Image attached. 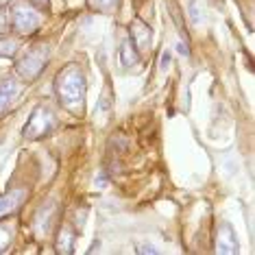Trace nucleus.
<instances>
[{
    "mask_svg": "<svg viewBox=\"0 0 255 255\" xmlns=\"http://www.w3.org/2000/svg\"><path fill=\"white\" fill-rule=\"evenodd\" d=\"M168 61H170V53H164V57H161V70H168Z\"/></svg>",
    "mask_w": 255,
    "mask_h": 255,
    "instance_id": "13",
    "label": "nucleus"
},
{
    "mask_svg": "<svg viewBox=\"0 0 255 255\" xmlns=\"http://www.w3.org/2000/svg\"><path fill=\"white\" fill-rule=\"evenodd\" d=\"M120 57H123V63L125 66H135L137 63V53H135V46H133L131 39H127L120 48Z\"/></svg>",
    "mask_w": 255,
    "mask_h": 255,
    "instance_id": "9",
    "label": "nucleus"
},
{
    "mask_svg": "<svg viewBox=\"0 0 255 255\" xmlns=\"http://www.w3.org/2000/svg\"><path fill=\"white\" fill-rule=\"evenodd\" d=\"M48 0H31V4H37V7H44Z\"/></svg>",
    "mask_w": 255,
    "mask_h": 255,
    "instance_id": "15",
    "label": "nucleus"
},
{
    "mask_svg": "<svg viewBox=\"0 0 255 255\" xmlns=\"http://www.w3.org/2000/svg\"><path fill=\"white\" fill-rule=\"evenodd\" d=\"M26 199V192L24 190H13V192L0 196V218L9 216V214H13L18 207L22 205V201Z\"/></svg>",
    "mask_w": 255,
    "mask_h": 255,
    "instance_id": "6",
    "label": "nucleus"
},
{
    "mask_svg": "<svg viewBox=\"0 0 255 255\" xmlns=\"http://www.w3.org/2000/svg\"><path fill=\"white\" fill-rule=\"evenodd\" d=\"M7 240H9L7 231H4V229H0V251H2V249L7 247Z\"/></svg>",
    "mask_w": 255,
    "mask_h": 255,
    "instance_id": "12",
    "label": "nucleus"
},
{
    "mask_svg": "<svg viewBox=\"0 0 255 255\" xmlns=\"http://www.w3.org/2000/svg\"><path fill=\"white\" fill-rule=\"evenodd\" d=\"M216 253H238V245H236V234L227 223H223L218 227V236H216Z\"/></svg>",
    "mask_w": 255,
    "mask_h": 255,
    "instance_id": "5",
    "label": "nucleus"
},
{
    "mask_svg": "<svg viewBox=\"0 0 255 255\" xmlns=\"http://www.w3.org/2000/svg\"><path fill=\"white\" fill-rule=\"evenodd\" d=\"M57 96L66 107L77 109L85 96V77L77 66H68L57 77Z\"/></svg>",
    "mask_w": 255,
    "mask_h": 255,
    "instance_id": "1",
    "label": "nucleus"
},
{
    "mask_svg": "<svg viewBox=\"0 0 255 255\" xmlns=\"http://www.w3.org/2000/svg\"><path fill=\"white\" fill-rule=\"evenodd\" d=\"M131 37H133V46L135 48H146L150 44V28L142 20H135L131 24Z\"/></svg>",
    "mask_w": 255,
    "mask_h": 255,
    "instance_id": "8",
    "label": "nucleus"
},
{
    "mask_svg": "<svg viewBox=\"0 0 255 255\" xmlns=\"http://www.w3.org/2000/svg\"><path fill=\"white\" fill-rule=\"evenodd\" d=\"M39 13L35 9L31 7V4H13V13H11V24H13L15 31L20 33H31L35 31V28L39 26Z\"/></svg>",
    "mask_w": 255,
    "mask_h": 255,
    "instance_id": "4",
    "label": "nucleus"
},
{
    "mask_svg": "<svg viewBox=\"0 0 255 255\" xmlns=\"http://www.w3.org/2000/svg\"><path fill=\"white\" fill-rule=\"evenodd\" d=\"M4 28H7V20H4V15L0 13V33H4Z\"/></svg>",
    "mask_w": 255,
    "mask_h": 255,
    "instance_id": "14",
    "label": "nucleus"
},
{
    "mask_svg": "<svg viewBox=\"0 0 255 255\" xmlns=\"http://www.w3.org/2000/svg\"><path fill=\"white\" fill-rule=\"evenodd\" d=\"M177 48H179V53H181V55H188V50H185V46H183V44H179Z\"/></svg>",
    "mask_w": 255,
    "mask_h": 255,
    "instance_id": "16",
    "label": "nucleus"
},
{
    "mask_svg": "<svg viewBox=\"0 0 255 255\" xmlns=\"http://www.w3.org/2000/svg\"><path fill=\"white\" fill-rule=\"evenodd\" d=\"M57 120H55V114L46 107H35L28 118V123L24 127V137L28 140H37V137H44L48 135L50 131L55 129Z\"/></svg>",
    "mask_w": 255,
    "mask_h": 255,
    "instance_id": "2",
    "label": "nucleus"
},
{
    "mask_svg": "<svg viewBox=\"0 0 255 255\" xmlns=\"http://www.w3.org/2000/svg\"><path fill=\"white\" fill-rule=\"evenodd\" d=\"M4 2H9V0H0V4H4Z\"/></svg>",
    "mask_w": 255,
    "mask_h": 255,
    "instance_id": "17",
    "label": "nucleus"
},
{
    "mask_svg": "<svg viewBox=\"0 0 255 255\" xmlns=\"http://www.w3.org/2000/svg\"><path fill=\"white\" fill-rule=\"evenodd\" d=\"M118 0H90V4L94 9H112Z\"/></svg>",
    "mask_w": 255,
    "mask_h": 255,
    "instance_id": "11",
    "label": "nucleus"
},
{
    "mask_svg": "<svg viewBox=\"0 0 255 255\" xmlns=\"http://www.w3.org/2000/svg\"><path fill=\"white\" fill-rule=\"evenodd\" d=\"M59 253H72V231L70 229H63L59 236V247H57Z\"/></svg>",
    "mask_w": 255,
    "mask_h": 255,
    "instance_id": "10",
    "label": "nucleus"
},
{
    "mask_svg": "<svg viewBox=\"0 0 255 255\" xmlns=\"http://www.w3.org/2000/svg\"><path fill=\"white\" fill-rule=\"evenodd\" d=\"M18 94H20V83L18 81H13V79L2 81V83H0V112L7 109L11 103L18 98Z\"/></svg>",
    "mask_w": 255,
    "mask_h": 255,
    "instance_id": "7",
    "label": "nucleus"
},
{
    "mask_svg": "<svg viewBox=\"0 0 255 255\" xmlns=\"http://www.w3.org/2000/svg\"><path fill=\"white\" fill-rule=\"evenodd\" d=\"M46 59H48V48L37 46V48H33L31 53H26L24 57L18 59V74L22 79H35L42 72Z\"/></svg>",
    "mask_w": 255,
    "mask_h": 255,
    "instance_id": "3",
    "label": "nucleus"
}]
</instances>
